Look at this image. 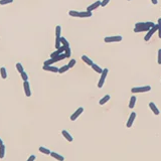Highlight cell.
<instances>
[{
    "label": "cell",
    "instance_id": "2e32d148",
    "mask_svg": "<svg viewBox=\"0 0 161 161\" xmlns=\"http://www.w3.org/2000/svg\"><path fill=\"white\" fill-rule=\"evenodd\" d=\"M82 60H83V62H85V63H86L88 66H92V65L94 64V63H93V61L91 60V58H89V57H88L87 55H85V54L82 56Z\"/></svg>",
    "mask_w": 161,
    "mask_h": 161
},
{
    "label": "cell",
    "instance_id": "8992f818",
    "mask_svg": "<svg viewBox=\"0 0 161 161\" xmlns=\"http://www.w3.org/2000/svg\"><path fill=\"white\" fill-rule=\"evenodd\" d=\"M84 112V108L83 107H81V108H79L74 114H72L71 116H70V121H76L77 119H78V117H80L81 116V114Z\"/></svg>",
    "mask_w": 161,
    "mask_h": 161
},
{
    "label": "cell",
    "instance_id": "484cf974",
    "mask_svg": "<svg viewBox=\"0 0 161 161\" xmlns=\"http://www.w3.org/2000/svg\"><path fill=\"white\" fill-rule=\"evenodd\" d=\"M55 48H60L62 46V42H61V37H55V45H54Z\"/></svg>",
    "mask_w": 161,
    "mask_h": 161
},
{
    "label": "cell",
    "instance_id": "cb8c5ba5",
    "mask_svg": "<svg viewBox=\"0 0 161 161\" xmlns=\"http://www.w3.org/2000/svg\"><path fill=\"white\" fill-rule=\"evenodd\" d=\"M61 33H62L61 25H56V27H55V37H61Z\"/></svg>",
    "mask_w": 161,
    "mask_h": 161
},
{
    "label": "cell",
    "instance_id": "74e56055",
    "mask_svg": "<svg viewBox=\"0 0 161 161\" xmlns=\"http://www.w3.org/2000/svg\"><path fill=\"white\" fill-rule=\"evenodd\" d=\"M36 159V156L35 155H30L28 157V159H27V161H32V160H35Z\"/></svg>",
    "mask_w": 161,
    "mask_h": 161
},
{
    "label": "cell",
    "instance_id": "52a82bcc",
    "mask_svg": "<svg viewBox=\"0 0 161 161\" xmlns=\"http://www.w3.org/2000/svg\"><path fill=\"white\" fill-rule=\"evenodd\" d=\"M135 118H136V113H135V112H132V113L130 114V117H129V119H128V121H127V124H126L128 128H131V127H132Z\"/></svg>",
    "mask_w": 161,
    "mask_h": 161
},
{
    "label": "cell",
    "instance_id": "4fadbf2b",
    "mask_svg": "<svg viewBox=\"0 0 161 161\" xmlns=\"http://www.w3.org/2000/svg\"><path fill=\"white\" fill-rule=\"evenodd\" d=\"M62 134H63V136L69 141V142H72V140H74V138H72V136L68 132L67 130H63L62 131Z\"/></svg>",
    "mask_w": 161,
    "mask_h": 161
},
{
    "label": "cell",
    "instance_id": "30bf717a",
    "mask_svg": "<svg viewBox=\"0 0 161 161\" xmlns=\"http://www.w3.org/2000/svg\"><path fill=\"white\" fill-rule=\"evenodd\" d=\"M42 69L46 71H50V72H58V68L53 67V66H43Z\"/></svg>",
    "mask_w": 161,
    "mask_h": 161
},
{
    "label": "cell",
    "instance_id": "44dd1931",
    "mask_svg": "<svg viewBox=\"0 0 161 161\" xmlns=\"http://www.w3.org/2000/svg\"><path fill=\"white\" fill-rule=\"evenodd\" d=\"M135 103H136V97H135V96L131 97L130 102H129V108H130V109H133L134 106H135Z\"/></svg>",
    "mask_w": 161,
    "mask_h": 161
},
{
    "label": "cell",
    "instance_id": "ac0fdd59",
    "mask_svg": "<svg viewBox=\"0 0 161 161\" xmlns=\"http://www.w3.org/2000/svg\"><path fill=\"white\" fill-rule=\"evenodd\" d=\"M65 58H67V55H66V53L65 52H63V53H60L56 57H54L53 60L55 61V63H57V62H60V61H63V60H65Z\"/></svg>",
    "mask_w": 161,
    "mask_h": 161
},
{
    "label": "cell",
    "instance_id": "3957f363",
    "mask_svg": "<svg viewBox=\"0 0 161 161\" xmlns=\"http://www.w3.org/2000/svg\"><path fill=\"white\" fill-rule=\"evenodd\" d=\"M123 39L121 35H116V36H107L104 38V41L106 43H111V42H120Z\"/></svg>",
    "mask_w": 161,
    "mask_h": 161
},
{
    "label": "cell",
    "instance_id": "4dcf8cb0",
    "mask_svg": "<svg viewBox=\"0 0 161 161\" xmlns=\"http://www.w3.org/2000/svg\"><path fill=\"white\" fill-rule=\"evenodd\" d=\"M20 75H21V79L23 80V82H24V81H28V75L26 74V71L23 70Z\"/></svg>",
    "mask_w": 161,
    "mask_h": 161
},
{
    "label": "cell",
    "instance_id": "d6a6232c",
    "mask_svg": "<svg viewBox=\"0 0 161 161\" xmlns=\"http://www.w3.org/2000/svg\"><path fill=\"white\" fill-rule=\"evenodd\" d=\"M65 53H66L67 57H69V56H70V54H71V51H70V48H69V46H67V47H66V49H65Z\"/></svg>",
    "mask_w": 161,
    "mask_h": 161
},
{
    "label": "cell",
    "instance_id": "83f0119b",
    "mask_svg": "<svg viewBox=\"0 0 161 161\" xmlns=\"http://www.w3.org/2000/svg\"><path fill=\"white\" fill-rule=\"evenodd\" d=\"M55 63V61L53 60V58H49V60H47V61H46L45 63H43V66H51V65H53Z\"/></svg>",
    "mask_w": 161,
    "mask_h": 161
},
{
    "label": "cell",
    "instance_id": "7402d4cb",
    "mask_svg": "<svg viewBox=\"0 0 161 161\" xmlns=\"http://www.w3.org/2000/svg\"><path fill=\"white\" fill-rule=\"evenodd\" d=\"M91 67H92V69H93L96 72H98V74H102V71H103V69H101L98 65H96V64H93Z\"/></svg>",
    "mask_w": 161,
    "mask_h": 161
},
{
    "label": "cell",
    "instance_id": "4316f807",
    "mask_svg": "<svg viewBox=\"0 0 161 161\" xmlns=\"http://www.w3.org/2000/svg\"><path fill=\"white\" fill-rule=\"evenodd\" d=\"M61 42H62V46H69V42L67 40L66 37H62L61 36Z\"/></svg>",
    "mask_w": 161,
    "mask_h": 161
},
{
    "label": "cell",
    "instance_id": "e575fe53",
    "mask_svg": "<svg viewBox=\"0 0 161 161\" xmlns=\"http://www.w3.org/2000/svg\"><path fill=\"white\" fill-rule=\"evenodd\" d=\"M157 62L158 65H161V48L158 50V56H157Z\"/></svg>",
    "mask_w": 161,
    "mask_h": 161
},
{
    "label": "cell",
    "instance_id": "5bb4252c",
    "mask_svg": "<svg viewBox=\"0 0 161 161\" xmlns=\"http://www.w3.org/2000/svg\"><path fill=\"white\" fill-rule=\"evenodd\" d=\"M50 156L53 157L54 159L58 160V161H64V160H65V157H64V156H62L61 154H58V153H56V152H54V151L50 152Z\"/></svg>",
    "mask_w": 161,
    "mask_h": 161
},
{
    "label": "cell",
    "instance_id": "60d3db41",
    "mask_svg": "<svg viewBox=\"0 0 161 161\" xmlns=\"http://www.w3.org/2000/svg\"><path fill=\"white\" fill-rule=\"evenodd\" d=\"M128 1H130V0H128Z\"/></svg>",
    "mask_w": 161,
    "mask_h": 161
},
{
    "label": "cell",
    "instance_id": "277c9868",
    "mask_svg": "<svg viewBox=\"0 0 161 161\" xmlns=\"http://www.w3.org/2000/svg\"><path fill=\"white\" fill-rule=\"evenodd\" d=\"M158 30V24H155L153 27H151L149 30H148V32H147V34L145 35V37H144V39L146 40V41H148V40H150V38H151V36L154 34V32H156Z\"/></svg>",
    "mask_w": 161,
    "mask_h": 161
},
{
    "label": "cell",
    "instance_id": "f1b7e54d",
    "mask_svg": "<svg viewBox=\"0 0 161 161\" xmlns=\"http://www.w3.org/2000/svg\"><path fill=\"white\" fill-rule=\"evenodd\" d=\"M15 67H16V69H17V71L19 72V74H21V72L24 70V69H23V67H22V65L20 63H17L15 65Z\"/></svg>",
    "mask_w": 161,
    "mask_h": 161
},
{
    "label": "cell",
    "instance_id": "d4e9b609",
    "mask_svg": "<svg viewBox=\"0 0 161 161\" xmlns=\"http://www.w3.org/2000/svg\"><path fill=\"white\" fill-rule=\"evenodd\" d=\"M69 15L71 17H79V11L70 10V11H69Z\"/></svg>",
    "mask_w": 161,
    "mask_h": 161
},
{
    "label": "cell",
    "instance_id": "e0dca14e",
    "mask_svg": "<svg viewBox=\"0 0 161 161\" xmlns=\"http://www.w3.org/2000/svg\"><path fill=\"white\" fill-rule=\"evenodd\" d=\"M38 150H39L40 153H43L45 155H50V152H51L49 149H47L46 147H42V146H40V147L38 148Z\"/></svg>",
    "mask_w": 161,
    "mask_h": 161
},
{
    "label": "cell",
    "instance_id": "603a6c76",
    "mask_svg": "<svg viewBox=\"0 0 161 161\" xmlns=\"http://www.w3.org/2000/svg\"><path fill=\"white\" fill-rule=\"evenodd\" d=\"M69 69V67L68 65H66V66H63L62 68H60V69H58V74H64V72L68 71Z\"/></svg>",
    "mask_w": 161,
    "mask_h": 161
},
{
    "label": "cell",
    "instance_id": "f35d334b",
    "mask_svg": "<svg viewBox=\"0 0 161 161\" xmlns=\"http://www.w3.org/2000/svg\"><path fill=\"white\" fill-rule=\"evenodd\" d=\"M151 2H152V4H157L158 3V0H151Z\"/></svg>",
    "mask_w": 161,
    "mask_h": 161
},
{
    "label": "cell",
    "instance_id": "f546056e",
    "mask_svg": "<svg viewBox=\"0 0 161 161\" xmlns=\"http://www.w3.org/2000/svg\"><path fill=\"white\" fill-rule=\"evenodd\" d=\"M13 2V0H0V5H6Z\"/></svg>",
    "mask_w": 161,
    "mask_h": 161
},
{
    "label": "cell",
    "instance_id": "1f68e13d",
    "mask_svg": "<svg viewBox=\"0 0 161 161\" xmlns=\"http://www.w3.org/2000/svg\"><path fill=\"white\" fill-rule=\"evenodd\" d=\"M157 24H158V35L161 38V18L158 19V23Z\"/></svg>",
    "mask_w": 161,
    "mask_h": 161
},
{
    "label": "cell",
    "instance_id": "5b68a950",
    "mask_svg": "<svg viewBox=\"0 0 161 161\" xmlns=\"http://www.w3.org/2000/svg\"><path fill=\"white\" fill-rule=\"evenodd\" d=\"M23 89H24V93L26 97H30L31 96V90H30V85H29L28 81H24L23 82Z\"/></svg>",
    "mask_w": 161,
    "mask_h": 161
},
{
    "label": "cell",
    "instance_id": "ffe728a7",
    "mask_svg": "<svg viewBox=\"0 0 161 161\" xmlns=\"http://www.w3.org/2000/svg\"><path fill=\"white\" fill-rule=\"evenodd\" d=\"M5 157V145H0V159H3Z\"/></svg>",
    "mask_w": 161,
    "mask_h": 161
},
{
    "label": "cell",
    "instance_id": "9a60e30c",
    "mask_svg": "<svg viewBox=\"0 0 161 161\" xmlns=\"http://www.w3.org/2000/svg\"><path fill=\"white\" fill-rule=\"evenodd\" d=\"M110 98H111L110 95H106V96H104L103 98H102V99L99 101V104H100L101 106H102V105H105V104L107 103V102L110 100Z\"/></svg>",
    "mask_w": 161,
    "mask_h": 161
},
{
    "label": "cell",
    "instance_id": "d6986e66",
    "mask_svg": "<svg viewBox=\"0 0 161 161\" xmlns=\"http://www.w3.org/2000/svg\"><path fill=\"white\" fill-rule=\"evenodd\" d=\"M0 76H1L2 79H7V71L4 67L0 68Z\"/></svg>",
    "mask_w": 161,
    "mask_h": 161
},
{
    "label": "cell",
    "instance_id": "8d00e7d4",
    "mask_svg": "<svg viewBox=\"0 0 161 161\" xmlns=\"http://www.w3.org/2000/svg\"><path fill=\"white\" fill-rule=\"evenodd\" d=\"M109 2H110V0H103V1H101V6L102 7H105Z\"/></svg>",
    "mask_w": 161,
    "mask_h": 161
},
{
    "label": "cell",
    "instance_id": "7c38bea8",
    "mask_svg": "<svg viewBox=\"0 0 161 161\" xmlns=\"http://www.w3.org/2000/svg\"><path fill=\"white\" fill-rule=\"evenodd\" d=\"M149 108H150L151 111L154 113V115H159V114H160L159 109L156 107V105L153 103V102H150V103H149Z\"/></svg>",
    "mask_w": 161,
    "mask_h": 161
},
{
    "label": "cell",
    "instance_id": "7a4b0ae2",
    "mask_svg": "<svg viewBox=\"0 0 161 161\" xmlns=\"http://www.w3.org/2000/svg\"><path fill=\"white\" fill-rule=\"evenodd\" d=\"M108 69H103V71H102V74H101V78H100V81H99V83H98V88H101L104 86V83H105V80H106V78H107V75H108Z\"/></svg>",
    "mask_w": 161,
    "mask_h": 161
},
{
    "label": "cell",
    "instance_id": "6da1fadb",
    "mask_svg": "<svg viewBox=\"0 0 161 161\" xmlns=\"http://www.w3.org/2000/svg\"><path fill=\"white\" fill-rule=\"evenodd\" d=\"M151 91V87L150 86H144V87H135L131 89V92L133 94L137 93H145V92H150Z\"/></svg>",
    "mask_w": 161,
    "mask_h": 161
},
{
    "label": "cell",
    "instance_id": "ba28073f",
    "mask_svg": "<svg viewBox=\"0 0 161 161\" xmlns=\"http://www.w3.org/2000/svg\"><path fill=\"white\" fill-rule=\"evenodd\" d=\"M92 15H93V13L91 11H88V10L79 12V17L80 18H88V17H91Z\"/></svg>",
    "mask_w": 161,
    "mask_h": 161
},
{
    "label": "cell",
    "instance_id": "836d02e7",
    "mask_svg": "<svg viewBox=\"0 0 161 161\" xmlns=\"http://www.w3.org/2000/svg\"><path fill=\"white\" fill-rule=\"evenodd\" d=\"M76 63H77V62H76V60H70V61H69V63L68 64V66L69 67V69H71V68H74V67H75Z\"/></svg>",
    "mask_w": 161,
    "mask_h": 161
},
{
    "label": "cell",
    "instance_id": "8fae6325",
    "mask_svg": "<svg viewBox=\"0 0 161 161\" xmlns=\"http://www.w3.org/2000/svg\"><path fill=\"white\" fill-rule=\"evenodd\" d=\"M150 29L149 26H147V24H146L145 22V25L142 26V27H135L134 28V32H144V31H148Z\"/></svg>",
    "mask_w": 161,
    "mask_h": 161
},
{
    "label": "cell",
    "instance_id": "d590c367",
    "mask_svg": "<svg viewBox=\"0 0 161 161\" xmlns=\"http://www.w3.org/2000/svg\"><path fill=\"white\" fill-rule=\"evenodd\" d=\"M60 53H61V52H60V51H58V50L56 49L55 51H53V52L50 54V57H51V58H54V57H56V56H57L58 54H60Z\"/></svg>",
    "mask_w": 161,
    "mask_h": 161
},
{
    "label": "cell",
    "instance_id": "9c48e42d",
    "mask_svg": "<svg viewBox=\"0 0 161 161\" xmlns=\"http://www.w3.org/2000/svg\"><path fill=\"white\" fill-rule=\"evenodd\" d=\"M99 6H101V1L100 0H98V1H96V2H94L93 4H91L90 6H88V8H87V10L88 11H94L95 9H97Z\"/></svg>",
    "mask_w": 161,
    "mask_h": 161
},
{
    "label": "cell",
    "instance_id": "ab89813d",
    "mask_svg": "<svg viewBox=\"0 0 161 161\" xmlns=\"http://www.w3.org/2000/svg\"><path fill=\"white\" fill-rule=\"evenodd\" d=\"M2 144H4V143H3V141H2V139H1V138H0V145H2Z\"/></svg>",
    "mask_w": 161,
    "mask_h": 161
}]
</instances>
